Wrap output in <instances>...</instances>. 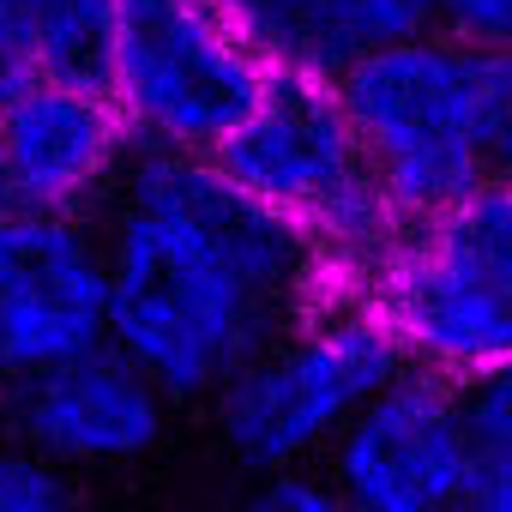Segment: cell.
I'll list each match as a JSON object with an SVG mask.
<instances>
[{
	"label": "cell",
	"mask_w": 512,
	"mask_h": 512,
	"mask_svg": "<svg viewBox=\"0 0 512 512\" xmlns=\"http://www.w3.org/2000/svg\"><path fill=\"white\" fill-rule=\"evenodd\" d=\"M211 163L253 205L308 235L332 290H362V278L404 229L326 73H272L253 115L223 139Z\"/></svg>",
	"instance_id": "cell-4"
},
{
	"label": "cell",
	"mask_w": 512,
	"mask_h": 512,
	"mask_svg": "<svg viewBox=\"0 0 512 512\" xmlns=\"http://www.w3.org/2000/svg\"><path fill=\"white\" fill-rule=\"evenodd\" d=\"M266 79L272 67L211 0H115L103 97L139 151L217 157Z\"/></svg>",
	"instance_id": "cell-6"
},
{
	"label": "cell",
	"mask_w": 512,
	"mask_h": 512,
	"mask_svg": "<svg viewBox=\"0 0 512 512\" xmlns=\"http://www.w3.org/2000/svg\"><path fill=\"white\" fill-rule=\"evenodd\" d=\"M31 19H37L43 79L97 85V91H103L109 31H115V0H31Z\"/></svg>",
	"instance_id": "cell-12"
},
{
	"label": "cell",
	"mask_w": 512,
	"mask_h": 512,
	"mask_svg": "<svg viewBox=\"0 0 512 512\" xmlns=\"http://www.w3.org/2000/svg\"><path fill=\"white\" fill-rule=\"evenodd\" d=\"M440 31L482 49V55L512 61V0H446Z\"/></svg>",
	"instance_id": "cell-18"
},
{
	"label": "cell",
	"mask_w": 512,
	"mask_h": 512,
	"mask_svg": "<svg viewBox=\"0 0 512 512\" xmlns=\"http://www.w3.org/2000/svg\"><path fill=\"white\" fill-rule=\"evenodd\" d=\"M440 13H446V0H320L338 67L368 49H392V43L440 31Z\"/></svg>",
	"instance_id": "cell-13"
},
{
	"label": "cell",
	"mask_w": 512,
	"mask_h": 512,
	"mask_svg": "<svg viewBox=\"0 0 512 512\" xmlns=\"http://www.w3.org/2000/svg\"><path fill=\"white\" fill-rule=\"evenodd\" d=\"M458 404H464V422H470V440L488 464H512V356L476 380L458 386Z\"/></svg>",
	"instance_id": "cell-14"
},
{
	"label": "cell",
	"mask_w": 512,
	"mask_h": 512,
	"mask_svg": "<svg viewBox=\"0 0 512 512\" xmlns=\"http://www.w3.org/2000/svg\"><path fill=\"white\" fill-rule=\"evenodd\" d=\"M482 512H512V464H488V476H482Z\"/></svg>",
	"instance_id": "cell-20"
},
{
	"label": "cell",
	"mask_w": 512,
	"mask_h": 512,
	"mask_svg": "<svg viewBox=\"0 0 512 512\" xmlns=\"http://www.w3.org/2000/svg\"><path fill=\"white\" fill-rule=\"evenodd\" d=\"M506 79L512 61L446 31L368 49L332 73V91L398 223H428L488 181Z\"/></svg>",
	"instance_id": "cell-2"
},
{
	"label": "cell",
	"mask_w": 512,
	"mask_h": 512,
	"mask_svg": "<svg viewBox=\"0 0 512 512\" xmlns=\"http://www.w3.org/2000/svg\"><path fill=\"white\" fill-rule=\"evenodd\" d=\"M488 181L512 187V79H506L500 115H494V145H488Z\"/></svg>",
	"instance_id": "cell-19"
},
{
	"label": "cell",
	"mask_w": 512,
	"mask_h": 512,
	"mask_svg": "<svg viewBox=\"0 0 512 512\" xmlns=\"http://www.w3.org/2000/svg\"><path fill=\"white\" fill-rule=\"evenodd\" d=\"M109 350L169 404H211L332 278L296 223L253 205L211 157L139 151L97 211Z\"/></svg>",
	"instance_id": "cell-1"
},
{
	"label": "cell",
	"mask_w": 512,
	"mask_h": 512,
	"mask_svg": "<svg viewBox=\"0 0 512 512\" xmlns=\"http://www.w3.org/2000/svg\"><path fill=\"white\" fill-rule=\"evenodd\" d=\"M169 416L175 404L109 344L43 380L0 392V428L67 482L145 464L163 446Z\"/></svg>",
	"instance_id": "cell-9"
},
{
	"label": "cell",
	"mask_w": 512,
	"mask_h": 512,
	"mask_svg": "<svg viewBox=\"0 0 512 512\" xmlns=\"http://www.w3.org/2000/svg\"><path fill=\"white\" fill-rule=\"evenodd\" d=\"M133 157V133L97 85L37 79L0 103V211L97 217Z\"/></svg>",
	"instance_id": "cell-10"
},
{
	"label": "cell",
	"mask_w": 512,
	"mask_h": 512,
	"mask_svg": "<svg viewBox=\"0 0 512 512\" xmlns=\"http://www.w3.org/2000/svg\"><path fill=\"white\" fill-rule=\"evenodd\" d=\"M211 7L247 37L272 73H338V49L326 37L320 0H211Z\"/></svg>",
	"instance_id": "cell-11"
},
{
	"label": "cell",
	"mask_w": 512,
	"mask_h": 512,
	"mask_svg": "<svg viewBox=\"0 0 512 512\" xmlns=\"http://www.w3.org/2000/svg\"><path fill=\"white\" fill-rule=\"evenodd\" d=\"M392 332L404 368L464 386L512 356V187L482 181L470 199L398 241L356 290Z\"/></svg>",
	"instance_id": "cell-5"
},
{
	"label": "cell",
	"mask_w": 512,
	"mask_h": 512,
	"mask_svg": "<svg viewBox=\"0 0 512 512\" xmlns=\"http://www.w3.org/2000/svg\"><path fill=\"white\" fill-rule=\"evenodd\" d=\"M109 344V266L97 217L0 211V392Z\"/></svg>",
	"instance_id": "cell-8"
},
{
	"label": "cell",
	"mask_w": 512,
	"mask_h": 512,
	"mask_svg": "<svg viewBox=\"0 0 512 512\" xmlns=\"http://www.w3.org/2000/svg\"><path fill=\"white\" fill-rule=\"evenodd\" d=\"M0 512H73V482L37 464L0 428Z\"/></svg>",
	"instance_id": "cell-15"
},
{
	"label": "cell",
	"mask_w": 512,
	"mask_h": 512,
	"mask_svg": "<svg viewBox=\"0 0 512 512\" xmlns=\"http://www.w3.org/2000/svg\"><path fill=\"white\" fill-rule=\"evenodd\" d=\"M37 79H43V55H37L31 0H0V103L31 91Z\"/></svg>",
	"instance_id": "cell-17"
},
{
	"label": "cell",
	"mask_w": 512,
	"mask_h": 512,
	"mask_svg": "<svg viewBox=\"0 0 512 512\" xmlns=\"http://www.w3.org/2000/svg\"><path fill=\"white\" fill-rule=\"evenodd\" d=\"M398 374L404 356L380 314L356 290H332L211 392V440L247 482L320 470L332 440Z\"/></svg>",
	"instance_id": "cell-3"
},
{
	"label": "cell",
	"mask_w": 512,
	"mask_h": 512,
	"mask_svg": "<svg viewBox=\"0 0 512 512\" xmlns=\"http://www.w3.org/2000/svg\"><path fill=\"white\" fill-rule=\"evenodd\" d=\"M235 512H350V506L326 482V470H278V476H253Z\"/></svg>",
	"instance_id": "cell-16"
},
{
	"label": "cell",
	"mask_w": 512,
	"mask_h": 512,
	"mask_svg": "<svg viewBox=\"0 0 512 512\" xmlns=\"http://www.w3.org/2000/svg\"><path fill=\"white\" fill-rule=\"evenodd\" d=\"M350 512H482L488 458L470 440L458 386L404 368L320 458Z\"/></svg>",
	"instance_id": "cell-7"
}]
</instances>
